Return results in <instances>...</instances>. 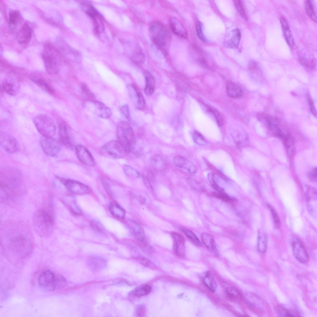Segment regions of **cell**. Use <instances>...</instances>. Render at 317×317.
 Listing matches in <instances>:
<instances>
[{
  "label": "cell",
  "mask_w": 317,
  "mask_h": 317,
  "mask_svg": "<svg viewBox=\"0 0 317 317\" xmlns=\"http://www.w3.org/2000/svg\"><path fill=\"white\" fill-rule=\"evenodd\" d=\"M1 233V242L10 251L22 257L31 251L33 240L25 225L19 222L11 223L5 225Z\"/></svg>",
  "instance_id": "cell-1"
},
{
  "label": "cell",
  "mask_w": 317,
  "mask_h": 317,
  "mask_svg": "<svg viewBox=\"0 0 317 317\" xmlns=\"http://www.w3.org/2000/svg\"><path fill=\"white\" fill-rule=\"evenodd\" d=\"M0 196L4 201H12L20 193L22 182L21 173L11 167L5 168L0 172Z\"/></svg>",
  "instance_id": "cell-2"
},
{
  "label": "cell",
  "mask_w": 317,
  "mask_h": 317,
  "mask_svg": "<svg viewBox=\"0 0 317 317\" xmlns=\"http://www.w3.org/2000/svg\"><path fill=\"white\" fill-rule=\"evenodd\" d=\"M32 223L34 230L40 237L46 238L52 234L54 221L50 215L45 210H39L34 213Z\"/></svg>",
  "instance_id": "cell-3"
},
{
  "label": "cell",
  "mask_w": 317,
  "mask_h": 317,
  "mask_svg": "<svg viewBox=\"0 0 317 317\" xmlns=\"http://www.w3.org/2000/svg\"><path fill=\"white\" fill-rule=\"evenodd\" d=\"M149 32L153 42L160 49L166 52L171 38V34L167 28L161 23L155 21L150 25Z\"/></svg>",
  "instance_id": "cell-4"
},
{
  "label": "cell",
  "mask_w": 317,
  "mask_h": 317,
  "mask_svg": "<svg viewBox=\"0 0 317 317\" xmlns=\"http://www.w3.org/2000/svg\"><path fill=\"white\" fill-rule=\"evenodd\" d=\"M117 139L123 145L128 153L131 152L137 143L134 131L130 125L125 121L118 124L116 130Z\"/></svg>",
  "instance_id": "cell-5"
},
{
  "label": "cell",
  "mask_w": 317,
  "mask_h": 317,
  "mask_svg": "<svg viewBox=\"0 0 317 317\" xmlns=\"http://www.w3.org/2000/svg\"><path fill=\"white\" fill-rule=\"evenodd\" d=\"M47 72L50 75L57 74L59 70L58 52L54 47L50 44L45 46L41 54Z\"/></svg>",
  "instance_id": "cell-6"
},
{
  "label": "cell",
  "mask_w": 317,
  "mask_h": 317,
  "mask_svg": "<svg viewBox=\"0 0 317 317\" xmlns=\"http://www.w3.org/2000/svg\"><path fill=\"white\" fill-rule=\"evenodd\" d=\"M33 122L38 132L43 137H52L56 132V127L52 119L46 114L35 116Z\"/></svg>",
  "instance_id": "cell-7"
},
{
  "label": "cell",
  "mask_w": 317,
  "mask_h": 317,
  "mask_svg": "<svg viewBox=\"0 0 317 317\" xmlns=\"http://www.w3.org/2000/svg\"><path fill=\"white\" fill-rule=\"evenodd\" d=\"M100 152L103 155L116 158H122L128 153L121 143L116 140L110 141L103 145Z\"/></svg>",
  "instance_id": "cell-8"
},
{
  "label": "cell",
  "mask_w": 317,
  "mask_h": 317,
  "mask_svg": "<svg viewBox=\"0 0 317 317\" xmlns=\"http://www.w3.org/2000/svg\"><path fill=\"white\" fill-rule=\"evenodd\" d=\"M84 105L88 110L100 117L107 119L111 117L112 112L110 108L103 103L98 101L88 100Z\"/></svg>",
  "instance_id": "cell-9"
},
{
  "label": "cell",
  "mask_w": 317,
  "mask_h": 317,
  "mask_svg": "<svg viewBox=\"0 0 317 317\" xmlns=\"http://www.w3.org/2000/svg\"><path fill=\"white\" fill-rule=\"evenodd\" d=\"M38 284L40 287L44 290H54L57 287L56 275L50 270H46L40 274Z\"/></svg>",
  "instance_id": "cell-10"
},
{
  "label": "cell",
  "mask_w": 317,
  "mask_h": 317,
  "mask_svg": "<svg viewBox=\"0 0 317 317\" xmlns=\"http://www.w3.org/2000/svg\"><path fill=\"white\" fill-rule=\"evenodd\" d=\"M0 145L4 151L8 154L15 153L19 149V145L16 139L5 132L0 133Z\"/></svg>",
  "instance_id": "cell-11"
},
{
  "label": "cell",
  "mask_w": 317,
  "mask_h": 317,
  "mask_svg": "<svg viewBox=\"0 0 317 317\" xmlns=\"http://www.w3.org/2000/svg\"><path fill=\"white\" fill-rule=\"evenodd\" d=\"M57 178L70 192L77 194H85L90 192L89 188L79 181L70 179H65L57 177Z\"/></svg>",
  "instance_id": "cell-12"
},
{
  "label": "cell",
  "mask_w": 317,
  "mask_h": 317,
  "mask_svg": "<svg viewBox=\"0 0 317 317\" xmlns=\"http://www.w3.org/2000/svg\"><path fill=\"white\" fill-rule=\"evenodd\" d=\"M2 86L7 93L11 96H15L19 91L20 81L18 77L12 75H8L3 79Z\"/></svg>",
  "instance_id": "cell-13"
},
{
  "label": "cell",
  "mask_w": 317,
  "mask_h": 317,
  "mask_svg": "<svg viewBox=\"0 0 317 317\" xmlns=\"http://www.w3.org/2000/svg\"><path fill=\"white\" fill-rule=\"evenodd\" d=\"M127 88L129 96L135 107L139 110L143 109L145 106V101L138 88L133 84H129Z\"/></svg>",
  "instance_id": "cell-14"
},
{
  "label": "cell",
  "mask_w": 317,
  "mask_h": 317,
  "mask_svg": "<svg viewBox=\"0 0 317 317\" xmlns=\"http://www.w3.org/2000/svg\"><path fill=\"white\" fill-rule=\"evenodd\" d=\"M40 142L43 150L49 156H56L61 149L60 143L52 137H42Z\"/></svg>",
  "instance_id": "cell-15"
},
{
  "label": "cell",
  "mask_w": 317,
  "mask_h": 317,
  "mask_svg": "<svg viewBox=\"0 0 317 317\" xmlns=\"http://www.w3.org/2000/svg\"><path fill=\"white\" fill-rule=\"evenodd\" d=\"M293 254L296 258L301 263L306 262L309 258L308 255L300 240L294 238L292 244Z\"/></svg>",
  "instance_id": "cell-16"
},
{
  "label": "cell",
  "mask_w": 317,
  "mask_h": 317,
  "mask_svg": "<svg viewBox=\"0 0 317 317\" xmlns=\"http://www.w3.org/2000/svg\"><path fill=\"white\" fill-rule=\"evenodd\" d=\"M75 150L78 158L82 163L89 166L95 165L93 156L85 147L81 145H78L75 147Z\"/></svg>",
  "instance_id": "cell-17"
},
{
  "label": "cell",
  "mask_w": 317,
  "mask_h": 317,
  "mask_svg": "<svg viewBox=\"0 0 317 317\" xmlns=\"http://www.w3.org/2000/svg\"><path fill=\"white\" fill-rule=\"evenodd\" d=\"M241 37L239 29L235 28L228 33L224 43V46L228 48L236 49L238 47Z\"/></svg>",
  "instance_id": "cell-18"
},
{
  "label": "cell",
  "mask_w": 317,
  "mask_h": 317,
  "mask_svg": "<svg viewBox=\"0 0 317 317\" xmlns=\"http://www.w3.org/2000/svg\"><path fill=\"white\" fill-rule=\"evenodd\" d=\"M173 242L174 252L177 256L183 257L185 251V239L182 235L176 232L171 233Z\"/></svg>",
  "instance_id": "cell-19"
},
{
  "label": "cell",
  "mask_w": 317,
  "mask_h": 317,
  "mask_svg": "<svg viewBox=\"0 0 317 317\" xmlns=\"http://www.w3.org/2000/svg\"><path fill=\"white\" fill-rule=\"evenodd\" d=\"M173 162L177 167L193 174L197 172V168L191 162L180 155H176L173 159Z\"/></svg>",
  "instance_id": "cell-20"
},
{
  "label": "cell",
  "mask_w": 317,
  "mask_h": 317,
  "mask_svg": "<svg viewBox=\"0 0 317 317\" xmlns=\"http://www.w3.org/2000/svg\"><path fill=\"white\" fill-rule=\"evenodd\" d=\"M307 206L310 213L313 215H316L317 204L315 201H317L316 190L311 187H308L307 189Z\"/></svg>",
  "instance_id": "cell-21"
},
{
  "label": "cell",
  "mask_w": 317,
  "mask_h": 317,
  "mask_svg": "<svg viewBox=\"0 0 317 317\" xmlns=\"http://www.w3.org/2000/svg\"><path fill=\"white\" fill-rule=\"evenodd\" d=\"M171 28L176 35L183 38L187 37V32L181 22L177 18L172 17L169 20Z\"/></svg>",
  "instance_id": "cell-22"
},
{
  "label": "cell",
  "mask_w": 317,
  "mask_h": 317,
  "mask_svg": "<svg viewBox=\"0 0 317 317\" xmlns=\"http://www.w3.org/2000/svg\"><path fill=\"white\" fill-rule=\"evenodd\" d=\"M16 37L19 44H24L29 42L32 38V31L29 25L24 24L17 32Z\"/></svg>",
  "instance_id": "cell-23"
},
{
  "label": "cell",
  "mask_w": 317,
  "mask_h": 317,
  "mask_svg": "<svg viewBox=\"0 0 317 317\" xmlns=\"http://www.w3.org/2000/svg\"><path fill=\"white\" fill-rule=\"evenodd\" d=\"M131 226L137 245L141 247L146 246L147 241L142 228L134 221L132 222Z\"/></svg>",
  "instance_id": "cell-24"
},
{
  "label": "cell",
  "mask_w": 317,
  "mask_h": 317,
  "mask_svg": "<svg viewBox=\"0 0 317 317\" xmlns=\"http://www.w3.org/2000/svg\"><path fill=\"white\" fill-rule=\"evenodd\" d=\"M58 128L60 142L67 147H72L71 137L66 124L64 122H60L58 124Z\"/></svg>",
  "instance_id": "cell-25"
},
{
  "label": "cell",
  "mask_w": 317,
  "mask_h": 317,
  "mask_svg": "<svg viewBox=\"0 0 317 317\" xmlns=\"http://www.w3.org/2000/svg\"><path fill=\"white\" fill-rule=\"evenodd\" d=\"M280 20L285 39L289 46L293 47L294 44V39L287 21L283 16H280Z\"/></svg>",
  "instance_id": "cell-26"
},
{
  "label": "cell",
  "mask_w": 317,
  "mask_h": 317,
  "mask_svg": "<svg viewBox=\"0 0 317 317\" xmlns=\"http://www.w3.org/2000/svg\"><path fill=\"white\" fill-rule=\"evenodd\" d=\"M87 263L90 270L97 271L104 268L106 262L105 259L101 258L92 256L87 259Z\"/></svg>",
  "instance_id": "cell-27"
},
{
  "label": "cell",
  "mask_w": 317,
  "mask_h": 317,
  "mask_svg": "<svg viewBox=\"0 0 317 317\" xmlns=\"http://www.w3.org/2000/svg\"><path fill=\"white\" fill-rule=\"evenodd\" d=\"M226 92L228 95L233 98H240L243 95L241 88L238 85L232 82H228L226 85Z\"/></svg>",
  "instance_id": "cell-28"
},
{
  "label": "cell",
  "mask_w": 317,
  "mask_h": 317,
  "mask_svg": "<svg viewBox=\"0 0 317 317\" xmlns=\"http://www.w3.org/2000/svg\"><path fill=\"white\" fill-rule=\"evenodd\" d=\"M202 242L206 246L212 253L217 252V248L214 237L211 234L206 232L201 234Z\"/></svg>",
  "instance_id": "cell-29"
},
{
  "label": "cell",
  "mask_w": 317,
  "mask_h": 317,
  "mask_svg": "<svg viewBox=\"0 0 317 317\" xmlns=\"http://www.w3.org/2000/svg\"><path fill=\"white\" fill-rule=\"evenodd\" d=\"M231 134L236 144L240 145L245 142L247 139L246 134L240 128H235L232 130Z\"/></svg>",
  "instance_id": "cell-30"
},
{
  "label": "cell",
  "mask_w": 317,
  "mask_h": 317,
  "mask_svg": "<svg viewBox=\"0 0 317 317\" xmlns=\"http://www.w3.org/2000/svg\"><path fill=\"white\" fill-rule=\"evenodd\" d=\"M284 144L287 155L292 157L295 152V148L293 139L289 135H285L281 139Z\"/></svg>",
  "instance_id": "cell-31"
},
{
  "label": "cell",
  "mask_w": 317,
  "mask_h": 317,
  "mask_svg": "<svg viewBox=\"0 0 317 317\" xmlns=\"http://www.w3.org/2000/svg\"><path fill=\"white\" fill-rule=\"evenodd\" d=\"M146 80V86L145 89V92L148 96L151 95L154 92L155 81L152 74L149 72L146 71L145 72Z\"/></svg>",
  "instance_id": "cell-32"
},
{
  "label": "cell",
  "mask_w": 317,
  "mask_h": 317,
  "mask_svg": "<svg viewBox=\"0 0 317 317\" xmlns=\"http://www.w3.org/2000/svg\"><path fill=\"white\" fill-rule=\"evenodd\" d=\"M150 163L153 167L157 171H162L165 167V163L163 158L159 155L156 154L152 156Z\"/></svg>",
  "instance_id": "cell-33"
},
{
  "label": "cell",
  "mask_w": 317,
  "mask_h": 317,
  "mask_svg": "<svg viewBox=\"0 0 317 317\" xmlns=\"http://www.w3.org/2000/svg\"><path fill=\"white\" fill-rule=\"evenodd\" d=\"M9 28L11 30H14L20 19V14L16 10H11L9 12Z\"/></svg>",
  "instance_id": "cell-34"
},
{
  "label": "cell",
  "mask_w": 317,
  "mask_h": 317,
  "mask_svg": "<svg viewBox=\"0 0 317 317\" xmlns=\"http://www.w3.org/2000/svg\"><path fill=\"white\" fill-rule=\"evenodd\" d=\"M109 208L111 214L121 219L124 217L125 215V211L118 204L111 202L109 204Z\"/></svg>",
  "instance_id": "cell-35"
},
{
  "label": "cell",
  "mask_w": 317,
  "mask_h": 317,
  "mask_svg": "<svg viewBox=\"0 0 317 317\" xmlns=\"http://www.w3.org/2000/svg\"><path fill=\"white\" fill-rule=\"evenodd\" d=\"M32 80L39 87L46 92L53 94L54 91L52 88L44 80L40 78H33Z\"/></svg>",
  "instance_id": "cell-36"
},
{
  "label": "cell",
  "mask_w": 317,
  "mask_h": 317,
  "mask_svg": "<svg viewBox=\"0 0 317 317\" xmlns=\"http://www.w3.org/2000/svg\"><path fill=\"white\" fill-rule=\"evenodd\" d=\"M267 235L264 233H260L258 235L257 242L258 249L259 252L261 253L265 252L267 248Z\"/></svg>",
  "instance_id": "cell-37"
},
{
  "label": "cell",
  "mask_w": 317,
  "mask_h": 317,
  "mask_svg": "<svg viewBox=\"0 0 317 317\" xmlns=\"http://www.w3.org/2000/svg\"><path fill=\"white\" fill-rule=\"evenodd\" d=\"M203 282L211 290L214 291L216 290L217 284L212 276L209 272L206 274L203 279Z\"/></svg>",
  "instance_id": "cell-38"
},
{
  "label": "cell",
  "mask_w": 317,
  "mask_h": 317,
  "mask_svg": "<svg viewBox=\"0 0 317 317\" xmlns=\"http://www.w3.org/2000/svg\"><path fill=\"white\" fill-rule=\"evenodd\" d=\"M306 11L309 17L315 22L317 21L316 14L311 1L306 0L304 2Z\"/></svg>",
  "instance_id": "cell-39"
},
{
  "label": "cell",
  "mask_w": 317,
  "mask_h": 317,
  "mask_svg": "<svg viewBox=\"0 0 317 317\" xmlns=\"http://www.w3.org/2000/svg\"><path fill=\"white\" fill-rule=\"evenodd\" d=\"M123 169L125 173L129 177L133 178L139 177L141 174L137 170L127 164H124Z\"/></svg>",
  "instance_id": "cell-40"
},
{
  "label": "cell",
  "mask_w": 317,
  "mask_h": 317,
  "mask_svg": "<svg viewBox=\"0 0 317 317\" xmlns=\"http://www.w3.org/2000/svg\"><path fill=\"white\" fill-rule=\"evenodd\" d=\"M192 137L194 142L199 145L205 146L207 144V142L204 137L198 131L193 132Z\"/></svg>",
  "instance_id": "cell-41"
},
{
  "label": "cell",
  "mask_w": 317,
  "mask_h": 317,
  "mask_svg": "<svg viewBox=\"0 0 317 317\" xmlns=\"http://www.w3.org/2000/svg\"><path fill=\"white\" fill-rule=\"evenodd\" d=\"M151 287L148 284L142 285L137 288L133 292L136 296L140 297L148 294L150 291Z\"/></svg>",
  "instance_id": "cell-42"
},
{
  "label": "cell",
  "mask_w": 317,
  "mask_h": 317,
  "mask_svg": "<svg viewBox=\"0 0 317 317\" xmlns=\"http://www.w3.org/2000/svg\"><path fill=\"white\" fill-rule=\"evenodd\" d=\"M181 229L189 239L198 245L199 246L202 245L199 239L193 232L189 229L185 228H182Z\"/></svg>",
  "instance_id": "cell-43"
},
{
  "label": "cell",
  "mask_w": 317,
  "mask_h": 317,
  "mask_svg": "<svg viewBox=\"0 0 317 317\" xmlns=\"http://www.w3.org/2000/svg\"><path fill=\"white\" fill-rule=\"evenodd\" d=\"M233 1L235 7L238 13L244 19L247 20L248 18L241 1L236 0Z\"/></svg>",
  "instance_id": "cell-44"
},
{
  "label": "cell",
  "mask_w": 317,
  "mask_h": 317,
  "mask_svg": "<svg viewBox=\"0 0 317 317\" xmlns=\"http://www.w3.org/2000/svg\"><path fill=\"white\" fill-rule=\"evenodd\" d=\"M214 195L216 197L226 202H229L235 200L234 198L231 197L224 191L218 192L214 193Z\"/></svg>",
  "instance_id": "cell-45"
},
{
  "label": "cell",
  "mask_w": 317,
  "mask_h": 317,
  "mask_svg": "<svg viewBox=\"0 0 317 317\" xmlns=\"http://www.w3.org/2000/svg\"><path fill=\"white\" fill-rule=\"evenodd\" d=\"M203 24L201 22L198 21L196 25V30L198 38L203 41H206V39L203 32Z\"/></svg>",
  "instance_id": "cell-46"
},
{
  "label": "cell",
  "mask_w": 317,
  "mask_h": 317,
  "mask_svg": "<svg viewBox=\"0 0 317 317\" xmlns=\"http://www.w3.org/2000/svg\"><path fill=\"white\" fill-rule=\"evenodd\" d=\"M208 110L212 112L215 116L217 124L219 126L223 124V121L222 117L219 112L216 110L210 107L208 108Z\"/></svg>",
  "instance_id": "cell-47"
},
{
  "label": "cell",
  "mask_w": 317,
  "mask_h": 317,
  "mask_svg": "<svg viewBox=\"0 0 317 317\" xmlns=\"http://www.w3.org/2000/svg\"><path fill=\"white\" fill-rule=\"evenodd\" d=\"M145 59V56L143 52L141 51H138L135 54L133 58L134 61L138 64L143 63Z\"/></svg>",
  "instance_id": "cell-48"
},
{
  "label": "cell",
  "mask_w": 317,
  "mask_h": 317,
  "mask_svg": "<svg viewBox=\"0 0 317 317\" xmlns=\"http://www.w3.org/2000/svg\"><path fill=\"white\" fill-rule=\"evenodd\" d=\"M306 97L311 113L314 116H316V110L311 97L309 93H307L306 95Z\"/></svg>",
  "instance_id": "cell-49"
},
{
  "label": "cell",
  "mask_w": 317,
  "mask_h": 317,
  "mask_svg": "<svg viewBox=\"0 0 317 317\" xmlns=\"http://www.w3.org/2000/svg\"><path fill=\"white\" fill-rule=\"evenodd\" d=\"M209 181L211 185L218 192L224 191L223 189L219 187L216 183L214 179L213 174L212 173H210L207 176Z\"/></svg>",
  "instance_id": "cell-50"
},
{
  "label": "cell",
  "mask_w": 317,
  "mask_h": 317,
  "mask_svg": "<svg viewBox=\"0 0 317 317\" xmlns=\"http://www.w3.org/2000/svg\"><path fill=\"white\" fill-rule=\"evenodd\" d=\"M268 207L270 209L271 213L275 226L277 227H279L280 226V218L278 214L274 209L270 206L268 205Z\"/></svg>",
  "instance_id": "cell-51"
},
{
  "label": "cell",
  "mask_w": 317,
  "mask_h": 317,
  "mask_svg": "<svg viewBox=\"0 0 317 317\" xmlns=\"http://www.w3.org/2000/svg\"><path fill=\"white\" fill-rule=\"evenodd\" d=\"M278 310L279 314L281 315V316L292 317L296 316L297 315V314H294V312L289 311L282 307H279Z\"/></svg>",
  "instance_id": "cell-52"
},
{
  "label": "cell",
  "mask_w": 317,
  "mask_h": 317,
  "mask_svg": "<svg viewBox=\"0 0 317 317\" xmlns=\"http://www.w3.org/2000/svg\"><path fill=\"white\" fill-rule=\"evenodd\" d=\"M131 152L138 157L142 156L143 154L142 148L137 143L133 146Z\"/></svg>",
  "instance_id": "cell-53"
},
{
  "label": "cell",
  "mask_w": 317,
  "mask_h": 317,
  "mask_svg": "<svg viewBox=\"0 0 317 317\" xmlns=\"http://www.w3.org/2000/svg\"><path fill=\"white\" fill-rule=\"evenodd\" d=\"M137 261L143 265L148 267L154 268L155 266L147 258L142 257H138L137 258Z\"/></svg>",
  "instance_id": "cell-54"
},
{
  "label": "cell",
  "mask_w": 317,
  "mask_h": 317,
  "mask_svg": "<svg viewBox=\"0 0 317 317\" xmlns=\"http://www.w3.org/2000/svg\"><path fill=\"white\" fill-rule=\"evenodd\" d=\"M81 89L83 93L87 97L93 98L94 97V95L93 93L90 91L87 85L84 83L81 84Z\"/></svg>",
  "instance_id": "cell-55"
},
{
  "label": "cell",
  "mask_w": 317,
  "mask_h": 317,
  "mask_svg": "<svg viewBox=\"0 0 317 317\" xmlns=\"http://www.w3.org/2000/svg\"><path fill=\"white\" fill-rule=\"evenodd\" d=\"M120 111L123 115L128 121L131 120L128 106L127 105L123 106L120 108Z\"/></svg>",
  "instance_id": "cell-56"
},
{
  "label": "cell",
  "mask_w": 317,
  "mask_h": 317,
  "mask_svg": "<svg viewBox=\"0 0 317 317\" xmlns=\"http://www.w3.org/2000/svg\"><path fill=\"white\" fill-rule=\"evenodd\" d=\"M91 226L92 228L96 231L102 232L103 230L102 225L99 222L96 221H92L91 223Z\"/></svg>",
  "instance_id": "cell-57"
},
{
  "label": "cell",
  "mask_w": 317,
  "mask_h": 317,
  "mask_svg": "<svg viewBox=\"0 0 317 317\" xmlns=\"http://www.w3.org/2000/svg\"><path fill=\"white\" fill-rule=\"evenodd\" d=\"M146 309L145 306L142 305H138L136 308V314L139 316H143L145 314Z\"/></svg>",
  "instance_id": "cell-58"
},
{
  "label": "cell",
  "mask_w": 317,
  "mask_h": 317,
  "mask_svg": "<svg viewBox=\"0 0 317 317\" xmlns=\"http://www.w3.org/2000/svg\"><path fill=\"white\" fill-rule=\"evenodd\" d=\"M308 178L311 181H317V168L315 167L310 170L308 174Z\"/></svg>",
  "instance_id": "cell-59"
},
{
  "label": "cell",
  "mask_w": 317,
  "mask_h": 317,
  "mask_svg": "<svg viewBox=\"0 0 317 317\" xmlns=\"http://www.w3.org/2000/svg\"><path fill=\"white\" fill-rule=\"evenodd\" d=\"M258 67V65L257 63L254 61H251L249 63L248 68L250 71H253L255 70Z\"/></svg>",
  "instance_id": "cell-60"
},
{
  "label": "cell",
  "mask_w": 317,
  "mask_h": 317,
  "mask_svg": "<svg viewBox=\"0 0 317 317\" xmlns=\"http://www.w3.org/2000/svg\"><path fill=\"white\" fill-rule=\"evenodd\" d=\"M73 211L75 213L78 214L81 213V211L75 202H73L71 205Z\"/></svg>",
  "instance_id": "cell-61"
}]
</instances>
